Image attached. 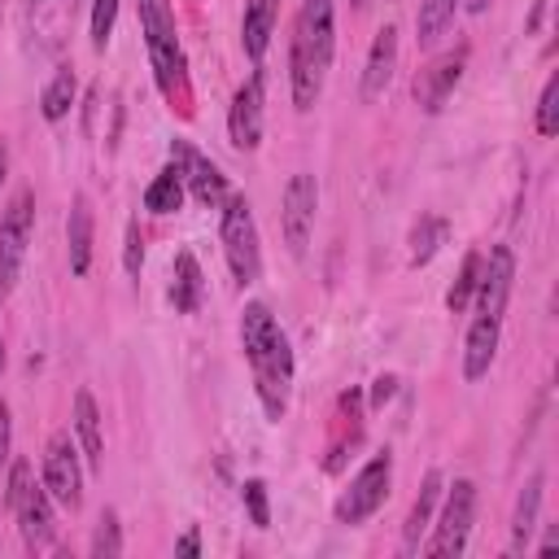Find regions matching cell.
Returning <instances> with one entry per match:
<instances>
[{
    "instance_id": "obj_1",
    "label": "cell",
    "mask_w": 559,
    "mask_h": 559,
    "mask_svg": "<svg viewBox=\"0 0 559 559\" xmlns=\"http://www.w3.org/2000/svg\"><path fill=\"white\" fill-rule=\"evenodd\" d=\"M240 349H245V362H249V376H253V393H258L262 415L271 424H280L288 415V402H293L297 358H293V345H288L280 319L258 297L245 301V310H240Z\"/></svg>"
},
{
    "instance_id": "obj_2",
    "label": "cell",
    "mask_w": 559,
    "mask_h": 559,
    "mask_svg": "<svg viewBox=\"0 0 559 559\" xmlns=\"http://www.w3.org/2000/svg\"><path fill=\"white\" fill-rule=\"evenodd\" d=\"M332 57H336V4L301 0L293 17V39H288V92L297 114H310L319 105Z\"/></svg>"
},
{
    "instance_id": "obj_3",
    "label": "cell",
    "mask_w": 559,
    "mask_h": 559,
    "mask_svg": "<svg viewBox=\"0 0 559 559\" xmlns=\"http://www.w3.org/2000/svg\"><path fill=\"white\" fill-rule=\"evenodd\" d=\"M140 31H144V48H148L157 92L170 105L188 109V57H183V44H179L175 4L170 0H140Z\"/></svg>"
},
{
    "instance_id": "obj_4",
    "label": "cell",
    "mask_w": 559,
    "mask_h": 559,
    "mask_svg": "<svg viewBox=\"0 0 559 559\" xmlns=\"http://www.w3.org/2000/svg\"><path fill=\"white\" fill-rule=\"evenodd\" d=\"M4 502L17 520V533H22V546L31 555L48 550L57 542V502L52 493L44 489V480H35V467L31 459H9V480H4Z\"/></svg>"
},
{
    "instance_id": "obj_5",
    "label": "cell",
    "mask_w": 559,
    "mask_h": 559,
    "mask_svg": "<svg viewBox=\"0 0 559 559\" xmlns=\"http://www.w3.org/2000/svg\"><path fill=\"white\" fill-rule=\"evenodd\" d=\"M218 240H223V258L227 271L240 288L262 280V245H258V223H253V205L245 192H227L218 205Z\"/></svg>"
},
{
    "instance_id": "obj_6",
    "label": "cell",
    "mask_w": 559,
    "mask_h": 559,
    "mask_svg": "<svg viewBox=\"0 0 559 559\" xmlns=\"http://www.w3.org/2000/svg\"><path fill=\"white\" fill-rule=\"evenodd\" d=\"M437 502H441V515H437V524H428V542H419V550L432 559L463 555L467 537H472V520H476V480L459 476L454 485L441 489Z\"/></svg>"
},
{
    "instance_id": "obj_7",
    "label": "cell",
    "mask_w": 559,
    "mask_h": 559,
    "mask_svg": "<svg viewBox=\"0 0 559 559\" xmlns=\"http://www.w3.org/2000/svg\"><path fill=\"white\" fill-rule=\"evenodd\" d=\"M389 485H393V454L380 450V454H371V459L349 476V485L341 489V498H336V507H332L336 524H345V528L367 524V520L389 502Z\"/></svg>"
},
{
    "instance_id": "obj_8",
    "label": "cell",
    "mask_w": 559,
    "mask_h": 559,
    "mask_svg": "<svg viewBox=\"0 0 559 559\" xmlns=\"http://www.w3.org/2000/svg\"><path fill=\"white\" fill-rule=\"evenodd\" d=\"M31 236H35V192L22 188L9 197V205L0 214V301H9L22 280Z\"/></svg>"
},
{
    "instance_id": "obj_9",
    "label": "cell",
    "mask_w": 559,
    "mask_h": 559,
    "mask_svg": "<svg viewBox=\"0 0 559 559\" xmlns=\"http://www.w3.org/2000/svg\"><path fill=\"white\" fill-rule=\"evenodd\" d=\"M314 214H319V179L310 170L288 175L280 192V231L293 258H306L310 236H314Z\"/></svg>"
},
{
    "instance_id": "obj_10",
    "label": "cell",
    "mask_w": 559,
    "mask_h": 559,
    "mask_svg": "<svg viewBox=\"0 0 559 559\" xmlns=\"http://www.w3.org/2000/svg\"><path fill=\"white\" fill-rule=\"evenodd\" d=\"M39 480H44V489L52 493L57 507H66V511H79V507H83V459H79V441H74L66 428H57V432L48 437Z\"/></svg>"
},
{
    "instance_id": "obj_11",
    "label": "cell",
    "mask_w": 559,
    "mask_h": 559,
    "mask_svg": "<svg viewBox=\"0 0 559 559\" xmlns=\"http://www.w3.org/2000/svg\"><path fill=\"white\" fill-rule=\"evenodd\" d=\"M262 109H266V74L262 66L249 70V79L236 87L231 105H227V140L240 153H253L262 144Z\"/></svg>"
},
{
    "instance_id": "obj_12",
    "label": "cell",
    "mask_w": 559,
    "mask_h": 559,
    "mask_svg": "<svg viewBox=\"0 0 559 559\" xmlns=\"http://www.w3.org/2000/svg\"><path fill=\"white\" fill-rule=\"evenodd\" d=\"M166 157H170V166L179 170L183 192H192L205 210H218V205H223V197L231 192V188H227V175H223V170H218L192 140H170Z\"/></svg>"
},
{
    "instance_id": "obj_13",
    "label": "cell",
    "mask_w": 559,
    "mask_h": 559,
    "mask_svg": "<svg viewBox=\"0 0 559 559\" xmlns=\"http://www.w3.org/2000/svg\"><path fill=\"white\" fill-rule=\"evenodd\" d=\"M511 288H515V253H511V245H489V253H480V280H476V293H472L476 314L502 319L507 301H511Z\"/></svg>"
},
{
    "instance_id": "obj_14",
    "label": "cell",
    "mask_w": 559,
    "mask_h": 559,
    "mask_svg": "<svg viewBox=\"0 0 559 559\" xmlns=\"http://www.w3.org/2000/svg\"><path fill=\"white\" fill-rule=\"evenodd\" d=\"M463 70H467V44H459V48H450V52H437V57L415 74V83H411L415 105H419L424 114H441L445 100L454 96Z\"/></svg>"
},
{
    "instance_id": "obj_15",
    "label": "cell",
    "mask_w": 559,
    "mask_h": 559,
    "mask_svg": "<svg viewBox=\"0 0 559 559\" xmlns=\"http://www.w3.org/2000/svg\"><path fill=\"white\" fill-rule=\"evenodd\" d=\"M362 441V389H345L336 397V415H332V441H328V459H323V472H341L345 467V454Z\"/></svg>"
},
{
    "instance_id": "obj_16",
    "label": "cell",
    "mask_w": 559,
    "mask_h": 559,
    "mask_svg": "<svg viewBox=\"0 0 559 559\" xmlns=\"http://www.w3.org/2000/svg\"><path fill=\"white\" fill-rule=\"evenodd\" d=\"M393 70H397V26L384 22V26L376 31V39H371L367 61H362V79H358L362 105H371V100L384 96V87L393 83Z\"/></svg>"
},
{
    "instance_id": "obj_17",
    "label": "cell",
    "mask_w": 559,
    "mask_h": 559,
    "mask_svg": "<svg viewBox=\"0 0 559 559\" xmlns=\"http://www.w3.org/2000/svg\"><path fill=\"white\" fill-rule=\"evenodd\" d=\"M498 341H502V319H485L476 314L467 323V336H463V380L476 384L489 376L493 358H498Z\"/></svg>"
},
{
    "instance_id": "obj_18",
    "label": "cell",
    "mask_w": 559,
    "mask_h": 559,
    "mask_svg": "<svg viewBox=\"0 0 559 559\" xmlns=\"http://www.w3.org/2000/svg\"><path fill=\"white\" fill-rule=\"evenodd\" d=\"M74 441H79L83 467L92 476H100L105 472V432H100V406L87 389L74 393Z\"/></svg>"
},
{
    "instance_id": "obj_19",
    "label": "cell",
    "mask_w": 559,
    "mask_h": 559,
    "mask_svg": "<svg viewBox=\"0 0 559 559\" xmlns=\"http://www.w3.org/2000/svg\"><path fill=\"white\" fill-rule=\"evenodd\" d=\"M92 245H96V214H92L87 192H74V201H70V218H66L70 275H87V271H92Z\"/></svg>"
},
{
    "instance_id": "obj_20",
    "label": "cell",
    "mask_w": 559,
    "mask_h": 559,
    "mask_svg": "<svg viewBox=\"0 0 559 559\" xmlns=\"http://www.w3.org/2000/svg\"><path fill=\"white\" fill-rule=\"evenodd\" d=\"M280 22V0H245V17H240V48L253 66H262L271 35Z\"/></svg>"
},
{
    "instance_id": "obj_21",
    "label": "cell",
    "mask_w": 559,
    "mask_h": 559,
    "mask_svg": "<svg viewBox=\"0 0 559 559\" xmlns=\"http://www.w3.org/2000/svg\"><path fill=\"white\" fill-rule=\"evenodd\" d=\"M441 489H445V476H441L437 467H432V472H424L419 493H415V502H411V511H406V524H402V550H406V555H415V550H419V537H424V533H428V524H432V511H437Z\"/></svg>"
},
{
    "instance_id": "obj_22",
    "label": "cell",
    "mask_w": 559,
    "mask_h": 559,
    "mask_svg": "<svg viewBox=\"0 0 559 559\" xmlns=\"http://www.w3.org/2000/svg\"><path fill=\"white\" fill-rule=\"evenodd\" d=\"M205 301V275H201V262L192 249H179L175 253V266H170V306L179 314H197Z\"/></svg>"
},
{
    "instance_id": "obj_23",
    "label": "cell",
    "mask_w": 559,
    "mask_h": 559,
    "mask_svg": "<svg viewBox=\"0 0 559 559\" xmlns=\"http://www.w3.org/2000/svg\"><path fill=\"white\" fill-rule=\"evenodd\" d=\"M542 489H546V476H542V472H533V476L524 480L520 498H515V511H511V550H515V555H524V550H528V542H533V533H537Z\"/></svg>"
},
{
    "instance_id": "obj_24",
    "label": "cell",
    "mask_w": 559,
    "mask_h": 559,
    "mask_svg": "<svg viewBox=\"0 0 559 559\" xmlns=\"http://www.w3.org/2000/svg\"><path fill=\"white\" fill-rule=\"evenodd\" d=\"M459 0H419L415 9V44L419 48H437V39L454 26Z\"/></svg>"
},
{
    "instance_id": "obj_25",
    "label": "cell",
    "mask_w": 559,
    "mask_h": 559,
    "mask_svg": "<svg viewBox=\"0 0 559 559\" xmlns=\"http://www.w3.org/2000/svg\"><path fill=\"white\" fill-rule=\"evenodd\" d=\"M445 240H450V223L441 214H419V223L411 227V266H428Z\"/></svg>"
},
{
    "instance_id": "obj_26",
    "label": "cell",
    "mask_w": 559,
    "mask_h": 559,
    "mask_svg": "<svg viewBox=\"0 0 559 559\" xmlns=\"http://www.w3.org/2000/svg\"><path fill=\"white\" fill-rule=\"evenodd\" d=\"M179 205H183V179H179V170L166 162V166L148 179V188H144V210L166 218V214H175Z\"/></svg>"
},
{
    "instance_id": "obj_27",
    "label": "cell",
    "mask_w": 559,
    "mask_h": 559,
    "mask_svg": "<svg viewBox=\"0 0 559 559\" xmlns=\"http://www.w3.org/2000/svg\"><path fill=\"white\" fill-rule=\"evenodd\" d=\"M74 96H79V79H74V70H57V74L48 79L44 96H39V114H44V122H61V118H70Z\"/></svg>"
},
{
    "instance_id": "obj_28",
    "label": "cell",
    "mask_w": 559,
    "mask_h": 559,
    "mask_svg": "<svg viewBox=\"0 0 559 559\" xmlns=\"http://www.w3.org/2000/svg\"><path fill=\"white\" fill-rule=\"evenodd\" d=\"M476 280H480V249H467V253H463V262H459L454 284L445 288V310H450V314H463V310L472 306Z\"/></svg>"
},
{
    "instance_id": "obj_29",
    "label": "cell",
    "mask_w": 559,
    "mask_h": 559,
    "mask_svg": "<svg viewBox=\"0 0 559 559\" xmlns=\"http://www.w3.org/2000/svg\"><path fill=\"white\" fill-rule=\"evenodd\" d=\"M87 555H92V559H114V555H122V524H118V511H114V507L100 511Z\"/></svg>"
},
{
    "instance_id": "obj_30",
    "label": "cell",
    "mask_w": 559,
    "mask_h": 559,
    "mask_svg": "<svg viewBox=\"0 0 559 559\" xmlns=\"http://www.w3.org/2000/svg\"><path fill=\"white\" fill-rule=\"evenodd\" d=\"M533 127H537V135H542V140H550V135L559 131V74H550V79L542 83V96H537V118H533Z\"/></svg>"
},
{
    "instance_id": "obj_31",
    "label": "cell",
    "mask_w": 559,
    "mask_h": 559,
    "mask_svg": "<svg viewBox=\"0 0 559 559\" xmlns=\"http://www.w3.org/2000/svg\"><path fill=\"white\" fill-rule=\"evenodd\" d=\"M240 502H245L253 528H271V502H266V480L262 476H249L240 485Z\"/></svg>"
},
{
    "instance_id": "obj_32",
    "label": "cell",
    "mask_w": 559,
    "mask_h": 559,
    "mask_svg": "<svg viewBox=\"0 0 559 559\" xmlns=\"http://www.w3.org/2000/svg\"><path fill=\"white\" fill-rule=\"evenodd\" d=\"M114 22H118V0H92V22H87V31H92V48H96V52L109 48Z\"/></svg>"
},
{
    "instance_id": "obj_33",
    "label": "cell",
    "mask_w": 559,
    "mask_h": 559,
    "mask_svg": "<svg viewBox=\"0 0 559 559\" xmlns=\"http://www.w3.org/2000/svg\"><path fill=\"white\" fill-rule=\"evenodd\" d=\"M140 266H144V236H140V223L131 218L127 223V240H122V271L140 275Z\"/></svg>"
},
{
    "instance_id": "obj_34",
    "label": "cell",
    "mask_w": 559,
    "mask_h": 559,
    "mask_svg": "<svg viewBox=\"0 0 559 559\" xmlns=\"http://www.w3.org/2000/svg\"><path fill=\"white\" fill-rule=\"evenodd\" d=\"M393 393H397V376H393V371L376 376V380H371V397H367V402H371V411H384V406L393 402Z\"/></svg>"
},
{
    "instance_id": "obj_35",
    "label": "cell",
    "mask_w": 559,
    "mask_h": 559,
    "mask_svg": "<svg viewBox=\"0 0 559 559\" xmlns=\"http://www.w3.org/2000/svg\"><path fill=\"white\" fill-rule=\"evenodd\" d=\"M9 459H13V415L0 402V467H9Z\"/></svg>"
},
{
    "instance_id": "obj_36",
    "label": "cell",
    "mask_w": 559,
    "mask_h": 559,
    "mask_svg": "<svg viewBox=\"0 0 559 559\" xmlns=\"http://www.w3.org/2000/svg\"><path fill=\"white\" fill-rule=\"evenodd\" d=\"M175 555H179V559H197V555H201V528H197V524L175 542Z\"/></svg>"
},
{
    "instance_id": "obj_37",
    "label": "cell",
    "mask_w": 559,
    "mask_h": 559,
    "mask_svg": "<svg viewBox=\"0 0 559 559\" xmlns=\"http://www.w3.org/2000/svg\"><path fill=\"white\" fill-rule=\"evenodd\" d=\"M555 550H559V533H555V528H550V533H546V542H542V546H537V555H542V559H550V555H555Z\"/></svg>"
},
{
    "instance_id": "obj_38",
    "label": "cell",
    "mask_w": 559,
    "mask_h": 559,
    "mask_svg": "<svg viewBox=\"0 0 559 559\" xmlns=\"http://www.w3.org/2000/svg\"><path fill=\"white\" fill-rule=\"evenodd\" d=\"M9 179V148H4V140H0V183Z\"/></svg>"
},
{
    "instance_id": "obj_39",
    "label": "cell",
    "mask_w": 559,
    "mask_h": 559,
    "mask_svg": "<svg viewBox=\"0 0 559 559\" xmlns=\"http://www.w3.org/2000/svg\"><path fill=\"white\" fill-rule=\"evenodd\" d=\"M485 4H489V0H467V9H472V13H485Z\"/></svg>"
},
{
    "instance_id": "obj_40",
    "label": "cell",
    "mask_w": 559,
    "mask_h": 559,
    "mask_svg": "<svg viewBox=\"0 0 559 559\" xmlns=\"http://www.w3.org/2000/svg\"><path fill=\"white\" fill-rule=\"evenodd\" d=\"M0 371H4V341H0Z\"/></svg>"
},
{
    "instance_id": "obj_41",
    "label": "cell",
    "mask_w": 559,
    "mask_h": 559,
    "mask_svg": "<svg viewBox=\"0 0 559 559\" xmlns=\"http://www.w3.org/2000/svg\"><path fill=\"white\" fill-rule=\"evenodd\" d=\"M367 4H371V0H354V9H367Z\"/></svg>"
}]
</instances>
